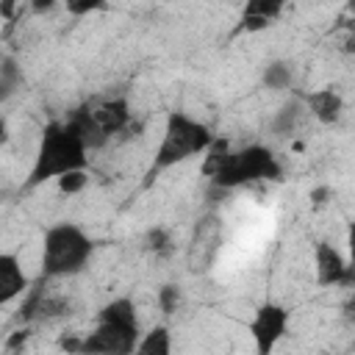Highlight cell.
I'll return each mask as SVG.
<instances>
[{
  "mask_svg": "<svg viewBox=\"0 0 355 355\" xmlns=\"http://www.w3.org/2000/svg\"><path fill=\"white\" fill-rule=\"evenodd\" d=\"M288 308H283L280 302H263L255 308L252 319H250V338L255 347V355H272L275 347L280 344V338L288 330Z\"/></svg>",
  "mask_w": 355,
  "mask_h": 355,
  "instance_id": "obj_6",
  "label": "cell"
},
{
  "mask_svg": "<svg viewBox=\"0 0 355 355\" xmlns=\"http://www.w3.org/2000/svg\"><path fill=\"white\" fill-rule=\"evenodd\" d=\"M19 86V67L14 61H6L0 67V103L8 100Z\"/></svg>",
  "mask_w": 355,
  "mask_h": 355,
  "instance_id": "obj_17",
  "label": "cell"
},
{
  "mask_svg": "<svg viewBox=\"0 0 355 355\" xmlns=\"http://www.w3.org/2000/svg\"><path fill=\"white\" fill-rule=\"evenodd\" d=\"M283 14V3L277 0H250L241 11V28L247 33H258L275 25V19Z\"/></svg>",
  "mask_w": 355,
  "mask_h": 355,
  "instance_id": "obj_11",
  "label": "cell"
},
{
  "mask_svg": "<svg viewBox=\"0 0 355 355\" xmlns=\"http://www.w3.org/2000/svg\"><path fill=\"white\" fill-rule=\"evenodd\" d=\"M150 247H153V250H164V247H166V233H164L161 227L150 230Z\"/></svg>",
  "mask_w": 355,
  "mask_h": 355,
  "instance_id": "obj_20",
  "label": "cell"
},
{
  "mask_svg": "<svg viewBox=\"0 0 355 355\" xmlns=\"http://www.w3.org/2000/svg\"><path fill=\"white\" fill-rule=\"evenodd\" d=\"M313 269H316V283L322 288L352 283V266H349V261L330 241H316V247H313Z\"/></svg>",
  "mask_w": 355,
  "mask_h": 355,
  "instance_id": "obj_7",
  "label": "cell"
},
{
  "mask_svg": "<svg viewBox=\"0 0 355 355\" xmlns=\"http://www.w3.org/2000/svg\"><path fill=\"white\" fill-rule=\"evenodd\" d=\"M94 8H100V3H69L67 6V11H72V14H86V11H94Z\"/></svg>",
  "mask_w": 355,
  "mask_h": 355,
  "instance_id": "obj_21",
  "label": "cell"
},
{
  "mask_svg": "<svg viewBox=\"0 0 355 355\" xmlns=\"http://www.w3.org/2000/svg\"><path fill=\"white\" fill-rule=\"evenodd\" d=\"M67 122H69V125H72V130L80 136V141H83V147H86V150H100V147L108 141V136L100 130V125L94 122V116H92V111H89V108L75 111Z\"/></svg>",
  "mask_w": 355,
  "mask_h": 355,
  "instance_id": "obj_13",
  "label": "cell"
},
{
  "mask_svg": "<svg viewBox=\"0 0 355 355\" xmlns=\"http://www.w3.org/2000/svg\"><path fill=\"white\" fill-rule=\"evenodd\" d=\"M89 164V150L83 147L80 136L72 130L69 122H47L39 144H36V155L31 164V172L22 183L25 191L44 186L50 180H58L67 172L75 169H86Z\"/></svg>",
  "mask_w": 355,
  "mask_h": 355,
  "instance_id": "obj_1",
  "label": "cell"
},
{
  "mask_svg": "<svg viewBox=\"0 0 355 355\" xmlns=\"http://www.w3.org/2000/svg\"><path fill=\"white\" fill-rule=\"evenodd\" d=\"M139 338L141 324L133 300L116 297L97 311V324L78 338L75 355H130Z\"/></svg>",
  "mask_w": 355,
  "mask_h": 355,
  "instance_id": "obj_2",
  "label": "cell"
},
{
  "mask_svg": "<svg viewBox=\"0 0 355 355\" xmlns=\"http://www.w3.org/2000/svg\"><path fill=\"white\" fill-rule=\"evenodd\" d=\"M214 141V133L205 122L189 116L186 111H172L164 122V133H161V141L153 153V164H150V178L205 153Z\"/></svg>",
  "mask_w": 355,
  "mask_h": 355,
  "instance_id": "obj_4",
  "label": "cell"
},
{
  "mask_svg": "<svg viewBox=\"0 0 355 355\" xmlns=\"http://www.w3.org/2000/svg\"><path fill=\"white\" fill-rule=\"evenodd\" d=\"M28 286H31V280H28L22 261L14 252L0 250V308L14 302L17 297H22L28 291Z\"/></svg>",
  "mask_w": 355,
  "mask_h": 355,
  "instance_id": "obj_8",
  "label": "cell"
},
{
  "mask_svg": "<svg viewBox=\"0 0 355 355\" xmlns=\"http://www.w3.org/2000/svg\"><path fill=\"white\" fill-rule=\"evenodd\" d=\"M94 255V241L92 236L78 227L75 222H58L50 225L42 236V277L55 280V277H75L80 275Z\"/></svg>",
  "mask_w": 355,
  "mask_h": 355,
  "instance_id": "obj_3",
  "label": "cell"
},
{
  "mask_svg": "<svg viewBox=\"0 0 355 355\" xmlns=\"http://www.w3.org/2000/svg\"><path fill=\"white\" fill-rule=\"evenodd\" d=\"M130 355H172V333L166 324H155L141 333Z\"/></svg>",
  "mask_w": 355,
  "mask_h": 355,
  "instance_id": "obj_14",
  "label": "cell"
},
{
  "mask_svg": "<svg viewBox=\"0 0 355 355\" xmlns=\"http://www.w3.org/2000/svg\"><path fill=\"white\" fill-rule=\"evenodd\" d=\"M308 103V111L322 122V125H336L344 114V97L336 92V89H316L305 97Z\"/></svg>",
  "mask_w": 355,
  "mask_h": 355,
  "instance_id": "obj_12",
  "label": "cell"
},
{
  "mask_svg": "<svg viewBox=\"0 0 355 355\" xmlns=\"http://www.w3.org/2000/svg\"><path fill=\"white\" fill-rule=\"evenodd\" d=\"M294 116H297V105H286V108H280V114H277V122H275V130H277V133H286V130H291V125H294Z\"/></svg>",
  "mask_w": 355,
  "mask_h": 355,
  "instance_id": "obj_19",
  "label": "cell"
},
{
  "mask_svg": "<svg viewBox=\"0 0 355 355\" xmlns=\"http://www.w3.org/2000/svg\"><path fill=\"white\" fill-rule=\"evenodd\" d=\"M263 83L266 89H288L291 86V67L286 61H275L263 69Z\"/></svg>",
  "mask_w": 355,
  "mask_h": 355,
  "instance_id": "obj_15",
  "label": "cell"
},
{
  "mask_svg": "<svg viewBox=\"0 0 355 355\" xmlns=\"http://www.w3.org/2000/svg\"><path fill=\"white\" fill-rule=\"evenodd\" d=\"M283 169L277 155L263 144H250L241 150H227L216 172L211 175V183L216 189H239L255 180H280Z\"/></svg>",
  "mask_w": 355,
  "mask_h": 355,
  "instance_id": "obj_5",
  "label": "cell"
},
{
  "mask_svg": "<svg viewBox=\"0 0 355 355\" xmlns=\"http://www.w3.org/2000/svg\"><path fill=\"white\" fill-rule=\"evenodd\" d=\"M219 247V225L216 219H202L197 225V233H194V241L189 247V261H191V269H205L214 258Z\"/></svg>",
  "mask_w": 355,
  "mask_h": 355,
  "instance_id": "obj_10",
  "label": "cell"
},
{
  "mask_svg": "<svg viewBox=\"0 0 355 355\" xmlns=\"http://www.w3.org/2000/svg\"><path fill=\"white\" fill-rule=\"evenodd\" d=\"M55 183H58V191H61V194H67V197H75V194H80V191L89 186V172H86V169H75V172H67V175H61Z\"/></svg>",
  "mask_w": 355,
  "mask_h": 355,
  "instance_id": "obj_16",
  "label": "cell"
},
{
  "mask_svg": "<svg viewBox=\"0 0 355 355\" xmlns=\"http://www.w3.org/2000/svg\"><path fill=\"white\" fill-rule=\"evenodd\" d=\"M89 111H92L94 122L100 125V130H103L108 139H111L114 133L125 130V128H128V122H130V105H128V100H125V97L103 100L100 105H94V108H89Z\"/></svg>",
  "mask_w": 355,
  "mask_h": 355,
  "instance_id": "obj_9",
  "label": "cell"
},
{
  "mask_svg": "<svg viewBox=\"0 0 355 355\" xmlns=\"http://www.w3.org/2000/svg\"><path fill=\"white\" fill-rule=\"evenodd\" d=\"M11 355H17V352H11Z\"/></svg>",
  "mask_w": 355,
  "mask_h": 355,
  "instance_id": "obj_22",
  "label": "cell"
},
{
  "mask_svg": "<svg viewBox=\"0 0 355 355\" xmlns=\"http://www.w3.org/2000/svg\"><path fill=\"white\" fill-rule=\"evenodd\" d=\"M178 302H180V291H178V286H164V288L158 291V305H161L164 313H172V311L178 308Z\"/></svg>",
  "mask_w": 355,
  "mask_h": 355,
  "instance_id": "obj_18",
  "label": "cell"
}]
</instances>
